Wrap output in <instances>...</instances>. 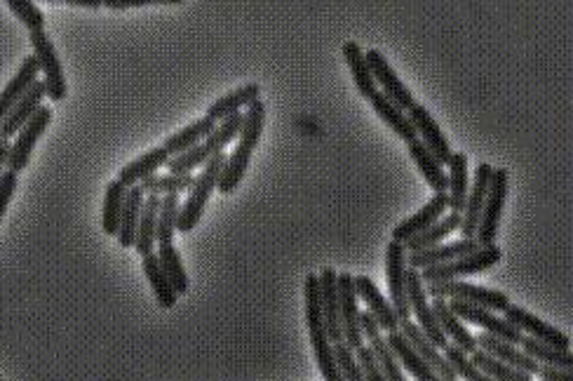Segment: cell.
I'll list each match as a JSON object with an SVG mask.
<instances>
[{"label": "cell", "mask_w": 573, "mask_h": 381, "mask_svg": "<svg viewBox=\"0 0 573 381\" xmlns=\"http://www.w3.org/2000/svg\"><path fill=\"white\" fill-rule=\"evenodd\" d=\"M353 285H355L357 299H362V302L367 304V311L374 316L376 325L386 332H397V327H400V318H397L393 306H390L386 302V297L379 292V287H376L374 280L369 276H353Z\"/></svg>", "instance_id": "ffe728a7"}, {"label": "cell", "mask_w": 573, "mask_h": 381, "mask_svg": "<svg viewBox=\"0 0 573 381\" xmlns=\"http://www.w3.org/2000/svg\"><path fill=\"white\" fill-rule=\"evenodd\" d=\"M5 5H8L12 15H15L31 33L45 31V15L36 3H31V0H8Z\"/></svg>", "instance_id": "bcb514c9"}, {"label": "cell", "mask_w": 573, "mask_h": 381, "mask_svg": "<svg viewBox=\"0 0 573 381\" xmlns=\"http://www.w3.org/2000/svg\"><path fill=\"white\" fill-rule=\"evenodd\" d=\"M536 374L543 381H573L571 370H559V367H550V365H541Z\"/></svg>", "instance_id": "f907efd6"}, {"label": "cell", "mask_w": 573, "mask_h": 381, "mask_svg": "<svg viewBox=\"0 0 573 381\" xmlns=\"http://www.w3.org/2000/svg\"><path fill=\"white\" fill-rule=\"evenodd\" d=\"M360 330L362 337L369 339V349H372L376 356V363H379L386 381H407L400 363H397V358L393 356V351L388 349L386 339L381 337V327L376 325V320L369 311H360Z\"/></svg>", "instance_id": "d6986e66"}, {"label": "cell", "mask_w": 573, "mask_h": 381, "mask_svg": "<svg viewBox=\"0 0 573 381\" xmlns=\"http://www.w3.org/2000/svg\"><path fill=\"white\" fill-rule=\"evenodd\" d=\"M480 250L475 238H461L454 240V243H440L435 247H428V250L421 252H411L409 254V269H428V266H440V264H449L454 259H461L465 254Z\"/></svg>", "instance_id": "7402d4cb"}, {"label": "cell", "mask_w": 573, "mask_h": 381, "mask_svg": "<svg viewBox=\"0 0 573 381\" xmlns=\"http://www.w3.org/2000/svg\"><path fill=\"white\" fill-rule=\"evenodd\" d=\"M158 212H160V196H146L144 210H141L137 236H134V252L141 259L155 252V231H158Z\"/></svg>", "instance_id": "d6a6232c"}, {"label": "cell", "mask_w": 573, "mask_h": 381, "mask_svg": "<svg viewBox=\"0 0 573 381\" xmlns=\"http://www.w3.org/2000/svg\"><path fill=\"white\" fill-rule=\"evenodd\" d=\"M437 381H456V379H437Z\"/></svg>", "instance_id": "11a10c76"}, {"label": "cell", "mask_w": 573, "mask_h": 381, "mask_svg": "<svg viewBox=\"0 0 573 381\" xmlns=\"http://www.w3.org/2000/svg\"><path fill=\"white\" fill-rule=\"evenodd\" d=\"M320 306H322V323H325V332L329 342L339 344L343 342L341 330V316H339V273L334 269L320 271Z\"/></svg>", "instance_id": "e0dca14e"}, {"label": "cell", "mask_w": 573, "mask_h": 381, "mask_svg": "<svg viewBox=\"0 0 573 381\" xmlns=\"http://www.w3.org/2000/svg\"><path fill=\"white\" fill-rule=\"evenodd\" d=\"M426 294L433 299H458V302L482 306L489 311H505L510 306V299L505 292L491 290L484 285L465 283V280H447V283H435L426 285Z\"/></svg>", "instance_id": "5b68a950"}, {"label": "cell", "mask_w": 573, "mask_h": 381, "mask_svg": "<svg viewBox=\"0 0 573 381\" xmlns=\"http://www.w3.org/2000/svg\"><path fill=\"white\" fill-rule=\"evenodd\" d=\"M503 252L498 245L480 247V250L465 254L461 259H454L449 264L440 266H428V269H421L419 276L423 280V285H435V283H447V280H461L465 276H475V273H484L491 266H496L501 262Z\"/></svg>", "instance_id": "277c9868"}, {"label": "cell", "mask_w": 573, "mask_h": 381, "mask_svg": "<svg viewBox=\"0 0 573 381\" xmlns=\"http://www.w3.org/2000/svg\"><path fill=\"white\" fill-rule=\"evenodd\" d=\"M36 80H38V62H36V57L29 55L22 64H19L17 73L8 80V85L0 90V120L8 116V113L12 111V106H15L19 99H22L26 92L33 88Z\"/></svg>", "instance_id": "4316f807"}, {"label": "cell", "mask_w": 573, "mask_h": 381, "mask_svg": "<svg viewBox=\"0 0 573 381\" xmlns=\"http://www.w3.org/2000/svg\"><path fill=\"white\" fill-rule=\"evenodd\" d=\"M50 120H52V109L43 104L36 111V116H33L29 123H26L22 130L17 132L15 139L10 142L8 170L17 172V175L22 170H26V165H29V160L33 156V149H36L38 139L43 137V132L47 130V125H50Z\"/></svg>", "instance_id": "9c48e42d"}, {"label": "cell", "mask_w": 573, "mask_h": 381, "mask_svg": "<svg viewBox=\"0 0 573 381\" xmlns=\"http://www.w3.org/2000/svg\"><path fill=\"white\" fill-rule=\"evenodd\" d=\"M195 184L193 175H153L151 179H146L141 184L146 196H179V193L191 191V186Z\"/></svg>", "instance_id": "b9f144b4"}, {"label": "cell", "mask_w": 573, "mask_h": 381, "mask_svg": "<svg viewBox=\"0 0 573 381\" xmlns=\"http://www.w3.org/2000/svg\"><path fill=\"white\" fill-rule=\"evenodd\" d=\"M224 165H226L224 153H219V156H214L212 160H207V163L202 165V172L195 177V184L191 186V191H188L186 203L179 207L177 233H188L200 224L202 212H205L207 203H210L212 193L217 191V182Z\"/></svg>", "instance_id": "3957f363"}, {"label": "cell", "mask_w": 573, "mask_h": 381, "mask_svg": "<svg viewBox=\"0 0 573 381\" xmlns=\"http://www.w3.org/2000/svg\"><path fill=\"white\" fill-rule=\"evenodd\" d=\"M10 160V139H0V175L5 172Z\"/></svg>", "instance_id": "f5cc1de1"}, {"label": "cell", "mask_w": 573, "mask_h": 381, "mask_svg": "<svg viewBox=\"0 0 573 381\" xmlns=\"http://www.w3.org/2000/svg\"><path fill=\"white\" fill-rule=\"evenodd\" d=\"M364 59H367V64H369V71H372V76H374V83H379L381 85V95L388 99V102H393L397 109L407 113L411 106L416 104V99L414 95H411L407 85L402 83L400 76L393 71V66L388 64V59L381 55L379 50H369L367 55H364Z\"/></svg>", "instance_id": "7c38bea8"}, {"label": "cell", "mask_w": 573, "mask_h": 381, "mask_svg": "<svg viewBox=\"0 0 573 381\" xmlns=\"http://www.w3.org/2000/svg\"><path fill=\"white\" fill-rule=\"evenodd\" d=\"M141 269H144L148 285L153 287V294L155 299H158V304L163 306V309H174L179 302V294L174 292V287L170 285V280H167L165 271L160 269V262L158 257H155V252L141 259Z\"/></svg>", "instance_id": "74e56055"}, {"label": "cell", "mask_w": 573, "mask_h": 381, "mask_svg": "<svg viewBox=\"0 0 573 381\" xmlns=\"http://www.w3.org/2000/svg\"><path fill=\"white\" fill-rule=\"evenodd\" d=\"M214 127H217V123H214V120L207 118V116L195 120V123L186 125L184 130H179V132H174V135L165 137L163 149H167L170 156H181V153L191 151L200 142H205V139L214 132Z\"/></svg>", "instance_id": "1f68e13d"}, {"label": "cell", "mask_w": 573, "mask_h": 381, "mask_svg": "<svg viewBox=\"0 0 573 381\" xmlns=\"http://www.w3.org/2000/svg\"><path fill=\"white\" fill-rule=\"evenodd\" d=\"M343 59H346L350 73H353V80H355V88L360 92V97L369 99L376 92V83H374V76L372 71H369V64L367 59H364V52L357 43L353 40H348V43H343Z\"/></svg>", "instance_id": "8d00e7d4"}, {"label": "cell", "mask_w": 573, "mask_h": 381, "mask_svg": "<svg viewBox=\"0 0 573 381\" xmlns=\"http://www.w3.org/2000/svg\"><path fill=\"white\" fill-rule=\"evenodd\" d=\"M407 118L411 120V125H414L416 135H419V142L426 146V149L433 153L442 165H449V158H451L449 139L442 135L440 125L435 123V118L430 116V111L426 109V106L414 104L407 111Z\"/></svg>", "instance_id": "2e32d148"}, {"label": "cell", "mask_w": 573, "mask_h": 381, "mask_svg": "<svg viewBox=\"0 0 573 381\" xmlns=\"http://www.w3.org/2000/svg\"><path fill=\"white\" fill-rule=\"evenodd\" d=\"M242 127L238 135V146H235L231 156L226 158L224 170H221L219 182H217V191L224 193H233L238 189L242 177L247 175L249 160H252V153L256 146L261 142V135H264V125H266V104L264 99H256L252 106H247V111L242 113Z\"/></svg>", "instance_id": "6da1fadb"}, {"label": "cell", "mask_w": 573, "mask_h": 381, "mask_svg": "<svg viewBox=\"0 0 573 381\" xmlns=\"http://www.w3.org/2000/svg\"><path fill=\"white\" fill-rule=\"evenodd\" d=\"M31 48H33V57L38 62V71H43V83L47 90V97L52 102H64L66 95H69V85H66L64 78V66L62 59L57 55L55 43L52 38L47 36L45 31L40 33H31Z\"/></svg>", "instance_id": "8992f818"}, {"label": "cell", "mask_w": 573, "mask_h": 381, "mask_svg": "<svg viewBox=\"0 0 573 381\" xmlns=\"http://www.w3.org/2000/svg\"><path fill=\"white\" fill-rule=\"evenodd\" d=\"M104 5L109 10H127V8H144V5H151V0H104Z\"/></svg>", "instance_id": "816d5d0a"}, {"label": "cell", "mask_w": 573, "mask_h": 381, "mask_svg": "<svg viewBox=\"0 0 573 381\" xmlns=\"http://www.w3.org/2000/svg\"><path fill=\"white\" fill-rule=\"evenodd\" d=\"M447 304H449V309L463 320V323L482 327V330L491 334V337L503 339V342H508V344H519V339L524 337L517 327H512L505 318H498L494 311L482 309V306L458 302V299H447Z\"/></svg>", "instance_id": "8fae6325"}, {"label": "cell", "mask_w": 573, "mask_h": 381, "mask_svg": "<svg viewBox=\"0 0 573 381\" xmlns=\"http://www.w3.org/2000/svg\"><path fill=\"white\" fill-rule=\"evenodd\" d=\"M447 182H449L447 186L449 210L461 215L465 200H468V191H470V163L465 153H451Z\"/></svg>", "instance_id": "f1b7e54d"}, {"label": "cell", "mask_w": 573, "mask_h": 381, "mask_svg": "<svg viewBox=\"0 0 573 381\" xmlns=\"http://www.w3.org/2000/svg\"><path fill=\"white\" fill-rule=\"evenodd\" d=\"M386 273L393 311L400 320H407L411 318L407 287H404V280H407V250H404L402 243H395V240L386 247Z\"/></svg>", "instance_id": "4fadbf2b"}, {"label": "cell", "mask_w": 573, "mask_h": 381, "mask_svg": "<svg viewBox=\"0 0 573 381\" xmlns=\"http://www.w3.org/2000/svg\"><path fill=\"white\" fill-rule=\"evenodd\" d=\"M179 196H163L160 198V212H158V231H155V240L158 245H170L177 236V222H179Z\"/></svg>", "instance_id": "7bdbcfd3"}, {"label": "cell", "mask_w": 573, "mask_h": 381, "mask_svg": "<svg viewBox=\"0 0 573 381\" xmlns=\"http://www.w3.org/2000/svg\"><path fill=\"white\" fill-rule=\"evenodd\" d=\"M449 212V200H447V193H435L433 200H430L428 205H423L419 212H414L409 219H404L402 224L395 226L393 231V240L395 243H407L414 236H419V233L428 231L430 226L440 222V219L447 215Z\"/></svg>", "instance_id": "ac0fdd59"}, {"label": "cell", "mask_w": 573, "mask_h": 381, "mask_svg": "<svg viewBox=\"0 0 573 381\" xmlns=\"http://www.w3.org/2000/svg\"><path fill=\"white\" fill-rule=\"evenodd\" d=\"M433 313H435V318H437V325L442 327V332H444V337L449 339V344H454L461 349L463 353H473L477 351V342H475V337L470 334L468 327L463 325V320L456 316L454 311L449 309V304H447V299H433Z\"/></svg>", "instance_id": "484cf974"}, {"label": "cell", "mask_w": 573, "mask_h": 381, "mask_svg": "<svg viewBox=\"0 0 573 381\" xmlns=\"http://www.w3.org/2000/svg\"><path fill=\"white\" fill-rule=\"evenodd\" d=\"M397 330L404 334V339H407V342L411 344V349H414L423 360H426V363L430 365V370H433L437 377H440V379H456L454 370H451L447 360H444L440 349L430 344V339L419 330V325H414V320H411V318L400 320V327H397Z\"/></svg>", "instance_id": "603a6c76"}, {"label": "cell", "mask_w": 573, "mask_h": 381, "mask_svg": "<svg viewBox=\"0 0 573 381\" xmlns=\"http://www.w3.org/2000/svg\"><path fill=\"white\" fill-rule=\"evenodd\" d=\"M47 97L45 83L43 80H36L33 88L26 92V95L19 99V102L12 106V111L0 120V139H15V135L22 127L29 123V120L36 116V111L43 106V99Z\"/></svg>", "instance_id": "44dd1931"}, {"label": "cell", "mask_w": 573, "mask_h": 381, "mask_svg": "<svg viewBox=\"0 0 573 381\" xmlns=\"http://www.w3.org/2000/svg\"><path fill=\"white\" fill-rule=\"evenodd\" d=\"M256 99H261V88L256 83H247L207 106V118H212L214 123H221V120L231 118L235 113H242V109L252 106Z\"/></svg>", "instance_id": "f546056e"}, {"label": "cell", "mask_w": 573, "mask_h": 381, "mask_svg": "<svg viewBox=\"0 0 573 381\" xmlns=\"http://www.w3.org/2000/svg\"><path fill=\"white\" fill-rule=\"evenodd\" d=\"M404 287H407V302H409L411 313L416 316V325H419V330L430 339V344L437 346V349H444V346L449 344V339L444 337L442 327L437 325V318L433 313V306H430V302H428L426 285H423L419 271L407 269V280H404Z\"/></svg>", "instance_id": "ba28073f"}, {"label": "cell", "mask_w": 573, "mask_h": 381, "mask_svg": "<svg viewBox=\"0 0 573 381\" xmlns=\"http://www.w3.org/2000/svg\"><path fill=\"white\" fill-rule=\"evenodd\" d=\"M127 189L118 179L106 184V196H104V207H101V229H104L106 236H118V226L120 217H123V205H125Z\"/></svg>", "instance_id": "f35d334b"}, {"label": "cell", "mask_w": 573, "mask_h": 381, "mask_svg": "<svg viewBox=\"0 0 573 381\" xmlns=\"http://www.w3.org/2000/svg\"><path fill=\"white\" fill-rule=\"evenodd\" d=\"M334 358H336V365H339V372H341L343 381H364L362 367H360V363H357L355 351L350 349L346 342L334 344Z\"/></svg>", "instance_id": "7dc6e473"}, {"label": "cell", "mask_w": 573, "mask_h": 381, "mask_svg": "<svg viewBox=\"0 0 573 381\" xmlns=\"http://www.w3.org/2000/svg\"><path fill=\"white\" fill-rule=\"evenodd\" d=\"M475 342H477V349L487 351L489 356H494L496 360H501V363H505V365L515 367V370H519V372L529 374V377H534V374L538 372V367H541L534 358H529L527 353L519 351L515 344H508V342H503V339L491 337V334H487V332L477 334Z\"/></svg>", "instance_id": "cb8c5ba5"}, {"label": "cell", "mask_w": 573, "mask_h": 381, "mask_svg": "<svg viewBox=\"0 0 573 381\" xmlns=\"http://www.w3.org/2000/svg\"><path fill=\"white\" fill-rule=\"evenodd\" d=\"M503 313H505V320H508L512 327H517L524 337H531V339H536V342L548 344L552 346V349L569 351V346H571L569 337H566L562 330H557L555 325L545 323V320L534 316V313H529L527 309H522V306L510 304Z\"/></svg>", "instance_id": "30bf717a"}, {"label": "cell", "mask_w": 573, "mask_h": 381, "mask_svg": "<svg viewBox=\"0 0 573 381\" xmlns=\"http://www.w3.org/2000/svg\"><path fill=\"white\" fill-rule=\"evenodd\" d=\"M505 198H508V170L501 167V170H494V175H491L487 200H484L480 224H477L475 240L480 247L496 245V236H498V226H501Z\"/></svg>", "instance_id": "52a82bcc"}, {"label": "cell", "mask_w": 573, "mask_h": 381, "mask_svg": "<svg viewBox=\"0 0 573 381\" xmlns=\"http://www.w3.org/2000/svg\"><path fill=\"white\" fill-rule=\"evenodd\" d=\"M470 360H473V363L494 381H531L529 374H524V372L515 370V367L501 363V360L489 356V353L482 351V349L470 353Z\"/></svg>", "instance_id": "ee69618b"}, {"label": "cell", "mask_w": 573, "mask_h": 381, "mask_svg": "<svg viewBox=\"0 0 573 381\" xmlns=\"http://www.w3.org/2000/svg\"><path fill=\"white\" fill-rule=\"evenodd\" d=\"M409 156L421 170V175L428 182L430 189L435 193H447L449 182H447V172H444V165L419 142V139L409 144Z\"/></svg>", "instance_id": "e575fe53"}, {"label": "cell", "mask_w": 573, "mask_h": 381, "mask_svg": "<svg viewBox=\"0 0 573 381\" xmlns=\"http://www.w3.org/2000/svg\"><path fill=\"white\" fill-rule=\"evenodd\" d=\"M444 360H447L456 377H461L465 381H494L491 377H487V374H484L480 367L473 363V360H470L468 353H463L454 344L444 346Z\"/></svg>", "instance_id": "f6af8a7d"}, {"label": "cell", "mask_w": 573, "mask_h": 381, "mask_svg": "<svg viewBox=\"0 0 573 381\" xmlns=\"http://www.w3.org/2000/svg\"><path fill=\"white\" fill-rule=\"evenodd\" d=\"M369 102H372L376 116H379L383 123H386L390 130L395 132L397 137L404 139L407 144L419 139V135H416V130H414V125H411V120L407 118V113L397 109L393 102H388V99L383 97L381 92H374V95L369 97Z\"/></svg>", "instance_id": "836d02e7"}, {"label": "cell", "mask_w": 573, "mask_h": 381, "mask_svg": "<svg viewBox=\"0 0 573 381\" xmlns=\"http://www.w3.org/2000/svg\"><path fill=\"white\" fill-rule=\"evenodd\" d=\"M170 153L163 146H155V149L141 153L139 158H134L132 163H127L123 170H120L118 182L125 186V189H132V186H141L146 179H151L160 167H167L170 163Z\"/></svg>", "instance_id": "d4e9b609"}, {"label": "cell", "mask_w": 573, "mask_h": 381, "mask_svg": "<svg viewBox=\"0 0 573 381\" xmlns=\"http://www.w3.org/2000/svg\"><path fill=\"white\" fill-rule=\"evenodd\" d=\"M242 118H245L242 113H235V116L221 120V123H217L214 132L205 139V142H200L191 151L181 153V156H172L170 163H167L172 175H191L195 167L205 165L207 160H212L214 156H219V153H224L226 146L240 135Z\"/></svg>", "instance_id": "7a4b0ae2"}, {"label": "cell", "mask_w": 573, "mask_h": 381, "mask_svg": "<svg viewBox=\"0 0 573 381\" xmlns=\"http://www.w3.org/2000/svg\"><path fill=\"white\" fill-rule=\"evenodd\" d=\"M73 8H85V10H99L104 5V0H69Z\"/></svg>", "instance_id": "db71d44e"}, {"label": "cell", "mask_w": 573, "mask_h": 381, "mask_svg": "<svg viewBox=\"0 0 573 381\" xmlns=\"http://www.w3.org/2000/svg\"><path fill=\"white\" fill-rule=\"evenodd\" d=\"M355 358L362 367L364 381H386L379 363H376V356L372 353V349H369V346H360V349H355Z\"/></svg>", "instance_id": "c3c4849f"}, {"label": "cell", "mask_w": 573, "mask_h": 381, "mask_svg": "<svg viewBox=\"0 0 573 381\" xmlns=\"http://www.w3.org/2000/svg\"><path fill=\"white\" fill-rule=\"evenodd\" d=\"M155 257H158V262H160V269L165 271V276L167 280H170V285L174 287V292L179 294H188V287H191V283H188V273L184 269V262H181V254L177 247H174V243L170 245H158V250H155Z\"/></svg>", "instance_id": "ab89813d"}, {"label": "cell", "mask_w": 573, "mask_h": 381, "mask_svg": "<svg viewBox=\"0 0 573 381\" xmlns=\"http://www.w3.org/2000/svg\"><path fill=\"white\" fill-rule=\"evenodd\" d=\"M386 344H388V349L393 351L397 363H400L409 374H414L416 381H437L440 379L433 370H430V365L426 363V360H423L419 353L411 349V344L407 342V339H404V334L400 330L388 332Z\"/></svg>", "instance_id": "83f0119b"}, {"label": "cell", "mask_w": 573, "mask_h": 381, "mask_svg": "<svg viewBox=\"0 0 573 381\" xmlns=\"http://www.w3.org/2000/svg\"><path fill=\"white\" fill-rule=\"evenodd\" d=\"M17 184H19L17 172L5 170L3 175H0V222H3L5 212H8V205H10L12 196H15Z\"/></svg>", "instance_id": "681fc988"}, {"label": "cell", "mask_w": 573, "mask_h": 381, "mask_svg": "<svg viewBox=\"0 0 573 381\" xmlns=\"http://www.w3.org/2000/svg\"><path fill=\"white\" fill-rule=\"evenodd\" d=\"M458 229H461V215H458V212H447V215H444L437 224L430 226L428 231H423L419 233V236L407 240V243H404V250H407L409 254L428 250V247L444 243V240H447L451 233H456Z\"/></svg>", "instance_id": "d590c367"}, {"label": "cell", "mask_w": 573, "mask_h": 381, "mask_svg": "<svg viewBox=\"0 0 573 381\" xmlns=\"http://www.w3.org/2000/svg\"><path fill=\"white\" fill-rule=\"evenodd\" d=\"M339 316L343 342L353 351L360 349V346H364V337L360 330V306H357V292L350 273H339Z\"/></svg>", "instance_id": "5bb4252c"}, {"label": "cell", "mask_w": 573, "mask_h": 381, "mask_svg": "<svg viewBox=\"0 0 573 381\" xmlns=\"http://www.w3.org/2000/svg\"><path fill=\"white\" fill-rule=\"evenodd\" d=\"M144 200H146V193L141 186H132V189H127L123 217H120L118 236H116L118 245L125 247V250H132L134 247V236H137V226H139L141 210H144Z\"/></svg>", "instance_id": "4dcf8cb0"}, {"label": "cell", "mask_w": 573, "mask_h": 381, "mask_svg": "<svg viewBox=\"0 0 573 381\" xmlns=\"http://www.w3.org/2000/svg\"><path fill=\"white\" fill-rule=\"evenodd\" d=\"M519 346H522V351L527 353L529 358H534L538 365L559 367V370H571V367H573L571 351L552 349V346L543 344V342H536V339H531V337L519 339Z\"/></svg>", "instance_id": "60d3db41"}, {"label": "cell", "mask_w": 573, "mask_h": 381, "mask_svg": "<svg viewBox=\"0 0 573 381\" xmlns=\"http://www.w3.org/2000/svg\"><path fill=\"white\" fill-rule=\"evenodd\" d=\"M491 175H494V167H491L489 163L477 165L473 186H470L468 200H465V207L461 212V229H458V233H461L463 238H475L477 224H480V217L484 210V200H487Z\"/></svg>", "instance_id": "9a60e30c"}]
</instances>
